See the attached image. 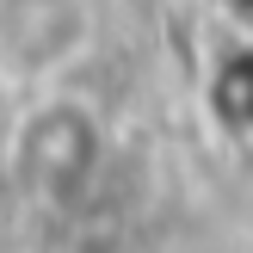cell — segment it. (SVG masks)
Masks as SVG:
<instances>
[{"label": "cell", "mask_w": 253, "mask_h": 253, "mask_svg": "<svg viewBox=\"0 0 253 253\" xmlns=\"http://www.w3.org/2000/svg\"><path fill=\"white\" fill-rule=\"evenodd\" d=\"M99 155H105V142H99L93 111L56 99V105H37L31 118L19 124L12 179H19V192L37 198V204H74V198L93 185Z\"/></svg>", "instance_id": "obj_1"}, {"label": "cell", "mask_w": 253, "mask_h": 253, "mask_svg": "<svg viewBox=\"0 0 253 253\" xmlns=\"http://www.w3.org/2000/svg\"><path fill=\"white\" fill-rule=\"evenodd\" d=\"M86 43V0H0V62L19 74H56Z\"/></svg>", "instance_id": "obj_2"}]
</instances>
